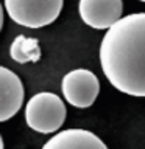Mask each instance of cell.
I'll return each mask as SVG.
<instances>
[{
  "mask_svg": "<svg viewBox=\"0 0 145 149\" xmlns=\"http://www.w3.org/2000/svg\"><path fill=\"white\" fill-rule=\"evenodd\" d=\"M98 56L112 87L145 98V13L128 14L106 30Z\"/></svg>",
  "mask_w": 145,
  "mask_h": 149,
  "instance_id": "1",
  "label": "cell"
},
{
  "mask_svg": "<svg viewBox=\"0 0 145 149\" xmlns=\"http://www.w3.org/2000/svg\"><path fill=\"white\" fill-rule=\"evenodd\" d=\"M65 104L51 92L33 95L25 106V123L39 134H53L65 121Z\"/></svg>",
  "mask_w": 145,
  "mask_h": 149,
  "instance_id": "2",
  "label": "cell"
},
{
  "mask_svg": "<svg viewBox=\"0 0 145 149\" xmlns=\"http://www.w3.org/2000/svg\"><path fill=\"white\" fill-rule=\"evenodd\" d=\"M64 0H3L13 22L25 28H42L53 23L63 11Z\"/></svg>",
  "mask_w": 145,
  "mask_h": 149,
  "instance_id": "3",
  "label": "cell"
},
{
  "mask_svg": "<svg viewBox=\"0 0 145 149\" xmlns=\"http://www.w3.org/2000/svg\"><path fill=\"white\" fill-rule=\"evenodd\" d=\"M64 100L78 109H87L95 102L100 93V81L91 70L77 68L64 74L61 81Z\"/></svg>",
  "mask_w": 145,
  "mask_h": 149,
  "instance_id": "4",
  "label": "cell"
},
{
  "mask_svg": "<svg viewBox=\"0 0 145 149\" xmlns=\"http://www.w3.org/2000/svg\"><path fill=\"white\" fill-rule=\"evenodd\" d=\"M78 13L81 20L94 30H109L122 19V0H80Z\"/></svg>",
  "mask_w": 145,
  "mask_h": 149,
  "instance_id": "5",
  "label": "cell"
},
{
  "mask_svg": "<svg viewBox=\"0 0 145 149\" xmlns=\"http://www.w3.org/2000/svg\"><path fill=\"white\" fill-rule=\"evenodd\" d=\"M25 90L20 78L6 67H0V121H6L23 104Z\"/></svg>",
  "mask_w": 145,
  "mask_h": 149,
  "instance_id": "6",
  "label": "cell"
},
{
  "mask_svg": "<svg viewBox=\"0 0 145 149\" xmlns=\"http://www.w3.org/2000/svg\"><path fill=\"white\" fill-rule=\"evenodd\" d=\"M42 149H108V146L86 129H65L47 140Z\"/></svg>",
  "mask_w": 145,
  "mask_h": 149,
  "instance_id": "7",
  "label": "cell"
},
{
  "mask_svg": "<svg viewBox=\"0 0 145 149\" xmlns=\"http://www.w3.org/2000/svg\"><path fill=\"white\" fill-rule=\"evenodd\" d=\"M9 56L19 64L37 62L41 59V48L37 39L19 34L9 47Z\"/></svg>",
  "mask_w": 145,
  "mask_h": 149,
  "instance_id": "8",
  "label": "cell"
},
{
  "mask_svg": "<svg viewBox=\"0 0 145 149\" xmlns=\"http://www.w3.org/2000/svg\"><path fill=\"white\" fill-rule=\"evenodd\" d=\"M140 2H144V3H145V0H140Z\"/></svg>",
  "mask_w": 145,
  "mask_h": 149,
  "instance_id": "9",
  "label": "cell"
}]
</instances>
